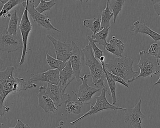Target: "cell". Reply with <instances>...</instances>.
I'll return each mask as SVG.
<instances>
[{
	"label": "cell",
	"instance_id": "1",
	"mask_svg": "<svg viewBox=\"0 0 160 128\" xmlns=\"http://www.w3.org/2000/svg\"><path fill=\"white\" fill-rule=\"evenodd\" d=\"M14 71L13 66H9L0 72V113L1 116L10 110L9 106L3 105L5 98L10 93H17L37 86L36 84L27 83L23 78L14 77Z\"/></svg>",
	"mask_w": 160,
	"mask_h": 128
},
{
	"label": "cell",
	"instance_id": "2",
	"mask_svg": "<svg viewBox=\"0 0 160 128\" xmlns=\"http://www.w3.org/2000/svg\"><path fill=\"white\" fill-rule=\"evenodd\" d=\"M132 59L127 57H115L107 63H105L106 70L110 73L120 76L125 81L132 83L134 81L138 71L133 70Z\"/></svg>",
	"mask_w": 160,
	"mask_h": 128
},
{
	"label": "cell",
	"instance_id": "3",
	"mask_svg": "<svg viewBox=\"0 0 160 128\" xmlns=\"http://www.w3.org/2000/svg\"><path fill=\"white\" fill-rule=\"evenodd\" d=\"M82 50L85 55V64L89 68V75L92 78V84L96 87H105L104 82L106 77L103 67L95 58L91 47L88 44Z\"/></svg>",
	"mask_w": 160,
	"mask_h": 128
},
{
	"label": "cell",
	"instance_id": "4",
	"mask_svg": "<svg viewBox=\"0 0 160 128\" xmlns=\"http://www.w3.org/2000/svg\"><path fill=\"white\" fill-rule=\"evenodd\" d=\"M139 56L140 59L137 66L140 69V72L135 80L140 77H152V75L159 73V68L160 64L158 59L155 57L145 50H142L139 52Z\"/></svg>",
	"mask_w": 160,
	"mask_h": 128
},
{
	"label": "cell",
	"instance_id": "5",
	"mask_svg": "<svg viewBox=\"0 0 160 128\" xmlns=\"http://www.w3.org/2000/svg\"><path fill=\"white\" fill-rule=\"evenodd\" d=\"M106 92L108 93L107 88L106 87L102 88L101 94L99 96H96L95 97L96 101L95 104L91 105L90 109L88 112L85 113L82 116L78 118L76 120L70 122V125H75L78 121L82 120L86 117L94 115L98 112L103 111V110H107V109H112L114 110H123V111L126 110L127 109L126 108L121 107L120 106H117L114 105L112 104H110L107 99L106 96Z\"/></svg>",
	"mask_w": 160,
	"mask_h": 128
},
{
	"label": "cell",
	"instance_id": "6",
	"mask_svg": "<svg viewBox=\"0 0 160 128\" xmlns=\"http://www.w3.org/2000/svg\"><path fill=\"white\" fill-rule=\"evenodd\" d=\"M24 8L28 10L29 14L32 18L33 21L38 26L46 29L48 30H53L61 32V31L53 26L50 18L46 14L40 13L36 11L35 8V2L33 0H27L22 3Z\"/></svg>",
	"mask_w": 160,
	"mask_h": 128
},
{
	"label": "cell",
	"instance_id": "7",
	"mask_svg": "<svg viewBox=\"0 0 160 128\" xmlns=\"http://www.w3.org/2000/svg\"><path fill=\"white\" fill-rule=\"evenodd\" d=\"M90 75L85 74L80 76L82 84L79 86L77 93L72 91V92L76 97L77 102L81 105L89 104L90 103L92 97L96 92L100 91V89L90 86L88 84V78Z\"/></svg>",
	"mask_w": 160,
	"mask_h": 128
},
{
	"label": "cell",
	"instance_id": "8",
	"mask_svg": "<svg viewBox=\"0 0 160 128\" xmlns=\"http://www.w3.org/2000/svg\"><path fill=\"white\" fill-rule=\"evenodd\" d=\"M47 38L51 41L54 45V50L57 59L63 62H68L73 54L74 42L69 43L57 40L50 35H47Z\"/></svg>",
	"mask_w": 160,
	"mask_h": 128
},
{
	"label": "cell",
	"instance_id": "9",
	"mask_svg": "<svg viewBox=\"0 0 160 128\" xmlns=\"http://www.w3.org/2000/svg\"><path fill=\"white\" fill-rule=\"evenodd\" d=\"M32 28V26L28 17V12L27 9L25 8V11L23 12L19 25V29L22 35L23 43L22 55L19 63L20 65H22L25 62L26 55L28 53V49L31 50L28 47V43L29 35Z\"/></svg>",
	"mask_w": 160,
	"mask_h": 128
},
{
	"label": "cell",
	"instance_id": "10",
	"mask_svg": "<svg viewBox=\"0 0 160 128\" xmlns=\"http://www.w3.org/2000/svg\"><path fill=\"white\" fill-rule=\"evenodd\" d=\"M22 39L18 35H10L6 32H2L0 37V50L7 53H12L23 48Z\"/></svg>",
	"mask_w": 160,
	"mask_h": 128
},
{
	"label": "cell",
	"instance_id": "11",
	"mask_svg": "<svg viewBox=\"0 0 160 128\" xmlns=\"http://www.w3.org/2000/svg\"><path fill=\"white\" fill-rule=\"evenodd\" d=\"M142 100V98H140L133 107L125 111L124 121L133 128H142V121L146 116L142 113L140 108Z\"/></svg>",
	"mask_w": 160,
	"mask_h": 128
},
{
	"label": "cell",
	"instance_id": "12",
	"mask_svg": "<svg viewBox=\"0 0 160 128\" xmlns=\"http://www.w3.org/2000/svg\"><path fill=\"white\" fill-rule=\"evenodd\" d=\"M46 92L57 107L61 106L62 104H66L68 101H71L70 94L62 92L58 85L48 84Z\"/></svg>",
	"mask_w": 160,
	"mask_h": 128
},
{
	"label": "cell",
	"instance_id": "13",
	"mask_svg": "<svg viewBox=\"0 0 160 128\" xmlns=\"http://www.w3.org/2000/svg\"><path fill=\"white\" fill-rule=\"evenodd\" d=\"M70 60L72 69L75 75L76 79L78 82L80 80V72L85 63V57L83 50L78 47L74 42L73 52Z\"/></svg>",
	"mask_w": 160,
	"mask_h": 128
},
{
	"label": "cell",
	"instance_id": "14",
	"mask_svg": "<svg viewBox=\"0 0 160 128\" xmlns=\"http://www.w3.org/2000/svg\"><path fill=\"white\" fill-rule=\"evenodd\" d=\"M46 88V86H41L39 87V92L37 94L38 105L46 113L51 112L55 114V111H57L58 109L54 102L48 95Z\"/></svg>",
	"mask_w": 160,
	"mask_h": 128
},
{
	"label": "cell",
	"instance_id": "15",
	"mask_svg": "<svg viewBox=\"0 0 160 128\" xmlns=\"http://www.w3.org/2000/svg\"><path fill=\"white\" fill-rule=\"evenodd\" d=\"M60 73L58 70H49L41 73L33 75L30 79L31 82L34 81H43L48 84L59 85L60 82Z\"/></svg>",
	"mask_w": 160,
	"mask_h": 128
},
{
	"label": "cell",
	"instance_id": "16",
	"mask_svg": "<svg viewBox=\"0 0 160 128\" xmlns=\"http://www.w3.org/2000/svg\"><path fill=\"white\" fill-rule=\"evenodd\" d=\"M76 78L75 75L72 69L71 61H68L65 68L60 73L59 86L62 92H64L70 83Z\"/></svg>",
	"mask_w": 160,
	"mask_h": 128
},
{
	"label": "cell",
	"instance_id": "17",
	"mask_svg": "<svg viewBox=\"0 0 160 128\" xmlns=\"http://www.w3.org/2000/svg\"><path fill=\"white\" fill-rule=\"evenodd\" d=\"M124 44L119 39L113 36L106 47L105 51H107L119 57H122L124 50Z\"/></svg>",
	"mask_w": 160,
	"mask_h": 128
},
{
	"label": "cell",
	"instance_id": "18",
	"mask_svg": "<svg viewBox=\"0 0 160 128\" xmlns=\"http://www.w3.org/2000/svg\"><path fill=\"white\" fill-rule=\"evenodd\" d=\"M132 32H136L142 34H147L154 40L155 42L160 41V34L150 28L146 24L136 21L133 23V29L131 31Z\"/></svg>",
	"mask_w": 160,
	"mask_h": 128
},
{
	"label": "cell",
	"instance_id": "19",
	"mask_svg": "<svg viewBox=\"0 0 160 128\" xmlns=\"http://www.w3.org/2000/svg\"><path fill=\"white\" fill-rule=\"evenodd\" d=\"M110 27L108 28H103L97 32L95 34H92L91 36L93 39L94 43H96L100 45H102L104 49L105 50L106 47L108 43L107 42V38L108 36V32Z\"/></svg>",
	"mask_w": 160,
	"mask_h": 128
},
{
	"label": "cell",
	"instance_id": "20",
	"mask_svg": "<svg viewBox=\"0 0 160 128\" xmlns=\"http://www.w3.org/2000/svg\"><path fill=\"white\" fill-rule=\"evenodd\" d=\"M19 17L17 14L16 10H14L11 12L10 21L8 28L6 29V32L10 35H17L18 28Z\"/></svg>",
	"mask_w": 160,
	"mask_h": 128
},
{
	"label": "cell",
	"instance_id": "21",
	"mask_svg": "<svg viewBox=\"0 0 160 128\" xmlns=\"http://www.w3.org/2000/svg\"><path fill=\"white\" fill-rule=\"evenodd\" d=\"M26 1L24 0H9L7 2L3 4V7L2 9L1 12L0 13V16L3 18H7V17H11V12L10 11L15 7L17 5L25 2Z\"/></svg>",
	"mask_w": 160,
	"mask_h": 128
},
{
	"label": "cell",
	"instance_id": "22",
	"mask_svg": "<svg viewBox=\"0 0 160 128\" xmlns=\"http://www.w3.org/2000/svg\"><path fill=\"white\" fill-rule=\"evenodd\" d=\"M83 24L85 27L88 28L92 32L93 34H96L102 29L101 26V20L97 17L85 19Z\"/></svg>",
	"mask_w": 160,
	"mask_h": 128
},
{
	"label": "cell",
	"instance_id": "23",
	"mask_svg": "<svg viewBox=\"0 0 160 128\" xmlns=\"http://www.w3.org/2000/svg\"><path fill=\"white\" fill-rule=\"evenodd\" d=\"M113 16H114V14L108 7V0L106 8L103 10L101 13V26L102 29L110 27V21Z\"/></svg>",
	"mask_w": 160,
	"mask_h": 128
},
{
	"label": "cell",
	"instance_id": "24",
	"mask_svg": "<svg viewBox=\"0 0 160 128\" xmlns=\"http://www.w3.org/2000/svg\"><path fill=\"white\" fill-rule=\"evenodd\" d=\"M108 2V7L110 10H112L114 14V20L113 23H115L118 15L122 10V7L124 5L125 1L124 0H115V1H109Z\"/></svg>",
	"mask_w": 160,
	"mask_h": 128
},
{
	"label": "cell",
	"instance_id": "25",
	"mask_svg": "<svg viewBox=\"0 0 160 128\" xmlns=\"http://www.w3.org/2000/svg\"><path fill=\"white\" fill-rule=\"evenodd\" d=\"M46 61L50 68L58 70L60 72L66 66L67 62H65L57 59L54 58L49 54H46Z\"/></svg>",
	"mask_w": 160,
	"mask_h": 128
},
{
	"label": "cell",
	"instance_id": "26",
	"mask_svg": "<svg viewBox=\"0 0 160 128\" xmlns=\"http://www.w3.org/2000/svg\"><path fill=\"white\" fill-rule=\"evenodd\" d=\"M102 64L104 70V72L105 73L106 80L107 81L108 86H109V89H110L111 96L112 98V104L115 105V104L117 102V96H116V88H117L116 82L114 81L113 79L110 77L107 73L104 67L105 63H102Z\"/></svg>",
	"mask_w": 160,
	"mask_h": 128
},
{
	"label": "cell",
	"instance_id": "27",
	"mask_svg": "<svg viewBox=\"0 0 160 128\" xmlns=\"http://www.w3.org/2000/svg\"><path fill=\"white\" fill-rule=\"evenodd\" d=\"M66 111L68 114L78 115L82 112V107L77 101H70L66 104Z\"/></svg>",
	"mask_w": 160,
	"mask_h": 128
},
{
	"label": "cell",
	"instance_id": "28",
	"mask_svg": "<svg viewBox=\"0 0 160 128\" xmlns=\"http://www.w3.org/2000/svg\"><path fill=\"white\" fill-rule=\"evenodd\" d=\"M55 5H56V3L54 0H50V1L41 0L39 5L35 8V9L40 13L42 14L46 11H50L51 8Z\"/></svg>",
	"mask_w": 160,
	"mask_h": 128
},
{
	"label": "cell",
	"instance_id": "29",
	"mask_svg": "<svg viewBox=\"0 0 160 128\" xmlns=\"http://www.w3.org/2000/svg\"><path fill=\"white\" fill-rule=\"evenodd\" d=\"M87 39L89 41V44L91 47L93 51V55L95 58L97 60H100L102 57L103 56V53L102 50L100 49L93 42V39L91 35H88L87 37Z\"/></svg>",
	"mask_w": 160,
	"mask_h": 128
},
{
	"label": "cell",
	"instance_id": "30",
	"mask_svg": "<svg viewBox=\"0 0 160 128\" xmlns=\"http://www.w3.org/2000/svg\"><path fill=\"white\" fill-rule=\"evenodd\" d=\"M148 53L155 57L157 59H160V45L156 43H152L150 46Z\"/></svg>",
	"mask_w": 160,
	"mask_h": 128
},
{
	"label": "cell",
	"instance_id": "31",
	"mask_svg": "<svg viewBox=\"0 0 160 128\" xmlns=\"http://www.w3.org/2000/svg\"><path fill=\"white\" fill-rule=\"evenodd\" d=\"M106 71L107 74L110 77H111L114 81H115L116 82H117V83H119V84L123 85V86H124L126 87L129 88V85L126 83V81H124L122 77H121L120 76H118L115 75L113 74L110 73V72L106 70Z\"/></svg>",
	"mask_w": 160,
	"mask_h": 128
},
{
	"label": "cell",
	"instance_id": "32",
	"mask_svg": "<svg viewBox=\"0 0 160 128\" xmlns=\"http://www.w3.org/2000/svg\"><path fill=\"white\" fill-rule=\"evenodd\" d=\"M9 128H31L28 123H24L19 119H18L16 125L14 127Z\"/></svg>",
	"mask_w": 160,
	"mask_h": 128
},
{
	"label": "cell",
	"instance_id": "33",
	"mask_svg": "<svg viewBox=\"0 0 160 128\" xmlns=\"http://www.w3.org/2000/svg\"><path fill=\"white\" fill-rule=\"evenodd\" d=\"M153 9L155 13L160 17V1H158L156 3L153 5Z\"/></svg>",
	"mask_w": 160,
	"mask_h": 128
},
{
	"label": "cell",
	"instance_id": "34",
	"mask_svg": "<svg viewBox=\"0 0 160 128\" xmlns=\"http://www.w3.org/2000/svg\"><path fill=\"white\" fill-rule=\"evenodd\" d=\"M159 73H160V77H159V79H158V80H157V82H155V83H154V86H156V85H159V84H160V66H159Z\"/></svg>",
	"mask_w": 160,
	"mask_h": 128
},
{
	"label": "cell",
	"instance_id": "35",
	"mask_svg": "<svg viewBox=\"0 0 160 128\" xmlns=\"http://www.w3.org/2000/svg\"></svg>",
	"mask_w": 160,
	"mask_h": 128
}]
</instances>
